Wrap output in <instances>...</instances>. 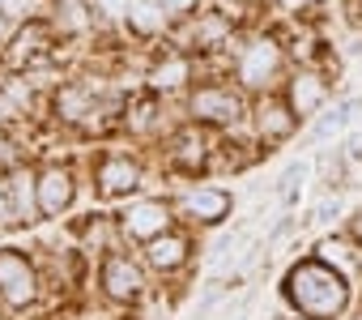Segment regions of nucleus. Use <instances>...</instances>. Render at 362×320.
Wrapping results in <instances>:
<instances>
[{"label": "nucleus", "instance_id": "20", "mask_svg": "<svg viewBox=\"0 0 362 320\" xmlns=\"http://www.w3.org/2000/svg\"><path fill=\"white\" fill-rule=\"evenodd\" d=\"M290 231H294V218H281V222L273 227V235H269V248H277V244H281V239H286Z\"/></svg>", "mask_w": 362, "mask_h": 320}, {"label": "nucleus", "instance_id": "17", "mask_svg": "<svg viewBox=\"0 0 362 320\" xmlns=\"http://www.w3.org/2000/svg\"><path fill=\"white\" fill-rule=\"evenodd\" d=\"M175 158H179L184 167L201 163V158H205V141H201V137H192V132H184V137L175 141Z\"/></svg>", "mask_w": 362, "mask_h": 320}, {"label": "nucleus", "instance_id": "10", "mask_svg": "<svg viewBox=\"0 0 362 320\" xmlns=\"http://www.w3.org/2000/svg\"><path fill=\"white\" fill-rule=\"evenodd\" d=\"M358 111H362V98H354V103H341V107H332V111H328V115H324V120H320V124H315L311 132H307V141L315 145V141H328V137L345 132V128L354 124V115H358Z\"/></svg>", "mask_w": 362, "mask_h": 320}, {"label": "nucleus", "instance_id": "8", "mask_svg": "<svg viewBox=\"0 0 362 320\" xmlns=\"http://www.w3.org/2000/svg\"><path fill=\"white\" fill-rule=\"evenodd\" d=\"M184 210H188L192 218H201V222H218V218H226L230 197H226V193H218V188H197V193H188V197H184Z\"/></svg>", "mask_w": 362, "mask_h": 320}, {"label": "nucleus", "instance_id": "23", "mask_svg": "<svg viewBox=\"0 0 362 320\" xmlns=\"http://www.w3.org/2000/svg\"><path fill=\"white\" fill-rule=\"evenodd\" d=\"M337 210H341V201H324V205L315 210V218H311V222H328V218H332Z\"/></svg>", "mask_w": 362, "mask_h": 320}, {"label": "nucleus", "instance_id": "11", "mask_svg": "<svg viewBox=\"0 0 362 320\" xmlns=\"http://www.w3.org/2000/svg\"><path fill=\"white\" fill-rule=\"evenodd\" d=\"M128 26L136 30V35H158L162 30V22H166V9L158 5V0H128Z\"/></svg>", "mask_w": 362, "mask_h": 320}, {"label": "nucleus", "instance_id": "18", "mask_svg": "<svg viewBox=\"0 0 362 320\" xmlns=\"http://www.w3.org/2000/svg\"><path fill=\"white\" fill-rule=\"evenodd\" d=\"M9 188H13V205H18V214H30V193H35L39 184H35L30 176H13Z\"/></svg>", "mask_w": 362, "mask_h": 320}, {"label": "nucleus", "instance_id": "22", "mask_svg": "<svg viewBox=\"0 0 362 320\" xmlns=\"http://www.w3.org/2000/svg\"><path fill=\"white\" fill-rule=\"evenodd\" d=\"M158 5H162L166 13H188V9L197 5V0H158Z\"/></svg>", "mask_w": 362, "mask_h": 320}, {"label": "nucleus", "instance_id": "7", "mask_svg": "<svg viewBox=\"0 0 362 320\" xmlns=\"http://www.w3.org/2000/svg\"><path fill=\"white\" fill-rule=\"evenodd\" d=\"M69 201H73V180L64 171H43V180H39L43 214H60V210H69Z\"/></svg>", "mask_w": 362, "mask_h": 320}, {"label": "nucleus", "instance_id": "15", "mask_svg": "<svg viewBox=\"0 0 362 320\" xmlns=\"http://www.w3.org/2000/svg\"><path fill=\"white\" fill-rule=\"evenodd\" d=\"M179 81H188V60H184V56H166V60L153 69V86H158V90H175Z\"/></svg>", "mask_w": 362, "mask_h": 320}, {"label": "nucleus", "instance_id": "13", "mask_svg": "<svg viewBox=\"0 0 362 320\" xmlns=\"http://www.w3.org/2000/svg\"><path fill=\"white\" fill-rule=\"evenodd\" d=\"M184 256H188V244L184 239H175V235H158L153 244H149V265H158V269H175V265H184Z\"/></svg>", "mask_w": 362, "mask_h": 320}, {"label": "nucleus", "instance_id": "2", "mask_svg": "<svg viewBox=\"0 0 362 320\" xmlns=\"http://www.w3.org/2000/svg\"><path fill=\"white\" fill-rule=\"evenodd\" d=\"M35 269L26 265V256H18L13 248L0 252V299L13 303V307H26L35 299Z\"/></svg>", "mask_w": 362, "mask_h": 320}, {"label": "nucleus", "instance_id": "19", "mask_svg": "<svg viewBox=\"0 0 362 320\" xmlns=\"http://www.w3.org/2000/svg\"><path fill=\"white\" fill-rule=\"evenodd\" d=\"M18 218V205H13V188L9 184H0V227L13 222Z\"/></svg>", "mask_w": 362, "mask_h": 320}, {"label": "nucleus", "instance_id": "1", "mask_svg": "<svg viewBox=\"0 0 362 320\" xmlns=\"http://www.w3.org/2000/svg\"><path fill=\"white\" fill-rule=\"evenodd\" d=\"M286 286H290V303H294L303 316H311V320H332V316H341V307H345V299H349L345 278L332 273L324 261L298 265Z\"/></svg>", "mask_w": 362, "mask_h": 320}, {"label": "nucleus", "instance_id": "14", "mask_svg": "<svg viewBox=\"0 0 362 320\" xmlns=\"http://www.w3.org/2000/svg\"><path fill=\"white\" fill-rule=\"evenodd\" d=\"M294 107H281V103H260V132L264 137H286L294 128Z\"/></svg>", "mask_w": 362, "mask_h": 320}, {"label": "nucleus", "instance_id": "12", "mask_svg": "<svg viewBox=\"0 0 362 320\" xmlns=\"http://www.w3.org/2000/svg\"><path fill=\"white\" fill-rule=\"evenodd\" d=\"M320 103H324V81L311 77V73H298V77L290 81V107H294V115H307V111H315Z\"/></svg>", "mask_w": 362, "mask_h": 320}, {"label": "nucleus", "instance_id": "3", "mask_svg": "<svg viewBox=\"0 0 362 320\" xmlns=\"http://www.w3.org/2000/svg\"><path fill=\"white\" fill-rule=\"evenodd\" d=\"M281 69V52L269 43V39H256L252 47H243V60H239V77L252 86V90H260V86H269V77Z\"/></svg>", "mask_w": 362, "mask_h": 320}, {"label": "nucleus", "instance_id": "21", "mask_svg": "<svg viewBox=\"0 0 362 320\" xmlns=\"http://www.w3.org/2000/svg\"><path fill=\"white\" fill-rule=\"evenodd\" d=\"M320 256H324V261H341V265H345V248H341V244H332V239H328V244H320Z\"/></svg>", "mask_w": 362, "mask_h": 320}, {"label": "nucleus", "instance_id": "16", "mask_svg": "<svg viewBox=\"0 0 362 320\" xmlns=\"http://www.w3.org/2000/svg\"><path fill=\"white\" fill-rule=\"evenodd\" d=\"M56 9H60V22H64L69 30H86V26H90V18H86L90 5H86V0H60Z\"/></svg>", "mask_w": 362, "mask_h": 320}, {"label": "nucleus", "instance_id": "24", "mask_svg": "<svg viewBox=\"0 0 362 320\" xmlns=\"http://www.w3.org/2000/svg\"><path fill=\"white\" fill-rule=\"evenodd\" d=\"M354 239H358V244H362V214H358V218H354Z\"/></svg>", "mask_w": 362, "mask_h": 320}, {"label": "nucleus", "instance_id": "9", "mask_svg": "<svg viewBox=\"0 0 362 320\" xmlns=\"http://www.w3.org/2000/svg\"><path fill=\"white\" fill-rule=\"evenodd\" d=\"M136 180H141V171H136V163H128V158H107L103 171H98L103 193H128V188H136Z\"/></svg>", "mask_w": 362, "mask_h": 320}, {"label": "nucleus", "instance_id": "5", "mask_svg": "<svg viewBox=\"0 0 362 320\" xmlns=\"http://www.w3.org/2000/svg\"><path fill=\"white\" fill-rule=\"evenodd\" d=\"M192 115L209 120V124H226V120L239 115V98L230 90H222V86H205V90L192 94Z\"/></svg>", "mask_w": 362, "mask_h": 320}, {"label": "nucleus", "instance_id": "4", "mask_svg": "<svg viewBox=\"0 0 362 320\" xmlns=\"http://www.w3.org/2000/svg\"><path fill=\"white\" fill-rule=\"evenodd\" d=\"M166 227H170V210L162 201H141L124 214V231L132 239H158V235H166Z\"/></svg>", "mask_w": 362, "mask_h": 320}, {"label": "nucleus", "instance_id": "6", "mask_svg": "<svg viewBox=\"0 0 362 320\" xmlns=\"http://www.w3.org/2000/svg\"><path fill=\"white\" fill-rule=\"evenodd\" d=\"M103 286H107V295L111 299H119V303H132L136 295H141V269L132 265V261H124V256H111L107 261V269H103Z\"/></svg>", "mask_w": 362, "mask_h": 320}]
</instances>
